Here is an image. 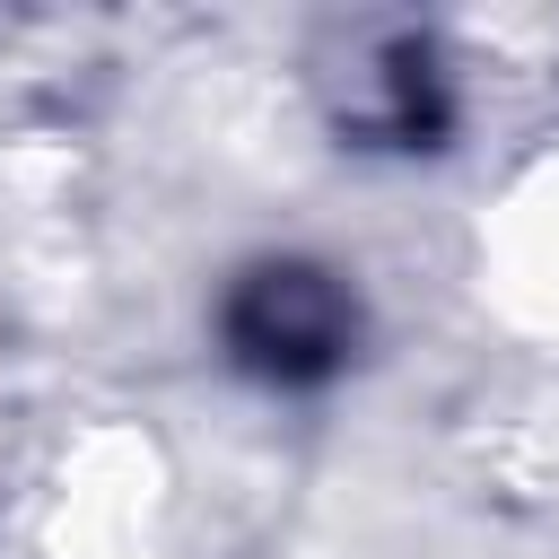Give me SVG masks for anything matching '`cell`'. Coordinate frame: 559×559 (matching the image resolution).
Segmentation results:
<instances>
[{"label": "cell", "instance_id": "cell-1", "mask_svg": "<svg viewBox=\"0 0 559 559\" xmlns=\"http://www.w3.org/2000/svg\"><path fill=\"white\" fill-rule=\"evenodd\" d=\"M218 332L227 358L253 367L262 384H323L358 341V306L323 262H253L227 288Z\"/></svg>", "mask_w": 559, "mask_h": 559}]
</instances>
